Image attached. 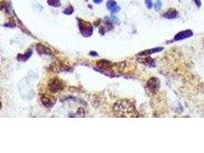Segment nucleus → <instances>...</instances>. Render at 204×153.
I'll return each mask as SVG.
<instances>
[{"mask_svg":"<svg viewBox=\"0 0 204 153\" xmlns=\"http://www.w3.org/2000/svg\"><path fill=\"white\" fill-rule=\"evenodd\" d=\"M93 2L96 4H99V3H101V2H103V0H93Z\"/></svg>","mask_w":204,"mask_h":153,"instance_id":"21","label":"nucleus"},{"mask_svg":"<svg viewBox=\"0 0 204 153\" xmlns=\"http://www.w3.org/2000/svg\"><path fill=\"white\" fill-rule=\"evenodd\" d=\"M90 55H93V56H97L98 55V54L96 53L95 51H91L90 53Z\"/></svg>","mask_w":204,"mask_h":153,"instance_id":"20","label":"nucleus"},{"mask_svg":"<svg viewBox=\"0 0 204 153\" xmlns=\"http://www.w3.org/2000/svg\"><path fill=\"white\" fill-rule=\"evenodd\" d=\"M36 50L39 54H52V51L47 46L42 44H38L36 45Z\"/></svg>","mask_w":204,"mask_h":153,"instance_id":"7","label":"nucleus"},{"mask_svg":"<svg viewBox=\"0 0 204 153\" xmlns=\"http://www.w3.org/2000/svg\"><path fill=\"white\" fill-rule=\"evenodd\" d=\"M160 87V81L159 80L156 78H151V79L148 80L147 83V87L149 91L152 93H156L158 91Z\"/></svg>","mask_w":204,"mask_h":153,"instance_id":"4","label":"nucleus"},{"mask_svg":"<svg viewBox=\"0 0 204 153\" xmlns=\"http://www.w3.org/2000/svg\"><path fill=\"white\" fill-rule=\"evenodd\" d=\"M41 101L43 105L47 108H51L56 103V98L48 95H42L41 96Z\"/></svg>","mask_w":204,"mask_h":153,"instance_id":"5","label":"nucleus"},{"mask_svg":"<svg viewBox=\"0 0 204 153\" xmlns=\"http://www.w3.org/2000/svg\"><path fill=\"white\" fill-rule=\"evenodd\" d=\"M73 12H74V8L72 6H69L68 8L65 9L64 11V13L66 15H71Z\"/></svg>","mask_w":204,"mask_h":153,"instance_id":"14","label":"nucleus"},{"mask_svg":"<svg viewBox=\"0 0 204 153\" xmlns=\"http://www.w3.org/2000/svg\"><path fill=\"white\" fill-rule=\"evenodd\" d=\"M140 62H142V64L145 65H148L151 67H155V61L151 59V57H145L143 60H140Z\"/></svg>","mask_w":204,"mask_h":153,"instance_id":"11","label":"nucleus"},{"mask_svg":"<svg viewBox=\"0 0 204 153\" xmlns=\"http://www.w3.org/2000/svg\"><path fill=\"white\" fill-rule=\"evenodd\" d=\"M178 16V12L177 10H175L174 9H170L167 12H165L164 14V17L166 19H173L177 18Z\"/></svg>","mask_w":204,"mask_h":153,"instance_id":"8","label":"nucleus"},{"mask_svg":"<svg viewBox=\"0 0 204 153\" xmlns=\"http://www.w3.org/2000/svg\"><path fill=\"white\" fill-rule=\"evenodd\" d=\"M145 3L148 9H151L153 6V3L152 2H151V0H145Z\"/></svg>","mask_w":204,"mask_h":153,"instance_id":"16","label":"nucleus"},{"mask_svg":"<svg viewBox=\"0 0 204 153\" xmlns=\"http://www.w3.org/2000/svg\"><path fill=\"white\" fill-rule=\"evenodd\" d=\"M5 26H6V27H9V28H12V27H15V24H12V23H7V24H5L4 25Z\"/></svg>","mask_w":204,"mask_h":153,"instance_id":"18","label":"nucleus"},{"mask_svg":"<svg viewBox=\"0 0 204 153\" xmlns=\"http://www.w3.org/2000/svg\"><path fill=\"white\" fill-rule=\"evenodd\" d=\"M31 55H32V50H31V49H28V50L25 52V54H19L17 59H18V61H26L27 60H28V58H29Z\"/></svg>","mask_w":204,"mask_h":153,"instance_id":"9","label":"nucleus"},{"mask_svg":"<svg viewBox=\"0 0 204 153\" xmlns=\"http://www.w3.org/2000/svg\"><path fill=\"white\" fill-rule=\"evenodd\" d=\"M164 48H152V49H150V50L148 51H142L141 53L138 54V55H148V54H155V53H158V52H161Z\"/></svg>","mask_w":204,"mask_h":153,"instance_id":"10","label":"nucleus"},{"mask_svg":"<svg viewBox=\"0 0 204 153\" xmlns=\"http://www.w3.org/2000/svg\"><path fill=\"white\" fill-rule=\"evenodd\" d=\"M114 112L118 116H124V117H131L136 116L135 108L128 100H119L116 103L113 107Z\"/></svg>","mask_w":204,"mask_h":153,"instance_id":"1","label":"nucleus"},{"mask_svg":"<svg viewBox=\"0 0 204 153\" xmlns=\"http://www.w3.org/2000/svg\"><path fill=\"white\" fill-rule=\"evenodd\" d=\"M78 25L81 34L85 37H90L93 32V27L92 24L82 19H78Z\"/></svg>","mask_w":204,"mask_h":153,"instance_id":"2","label":"nucleus"},{"mask_svg":"<svg viewBox=\"0 0 204 153\" xmlns=\"http://www.w3.org/2000/svg\"><path fill=\"white\" fill-rule=\"evenodd\" d=\"M161 6H162V4L160 1H157V2L155 3V5H154V7H155V9L156 10L160 9L161 8Z\"/></svg>","mask_w":204,"mask_h":153,"instance_id":"15","label":"nucleus"},{"mask_svg":"<svg viewBox=\"0 0 204 153\" xmlns=\"http://www.w3.org/2000/svg\"><path fill=\"white\" fill-rule=\"evenodd\" d=\"M116 6H117V3L115 2L114 0H109L106 3L107 9L110 10V11H112V9H114Z\"/></svg>","mask_w":204,"mask_h":153,"instance_id":"12","label":"nucleus"},{"mask_svg":"<svg viewBox=\"0 0 204 153\" xmlns=\"http://www.w3.org/2000/svg\"><path fill=\"white\" fill-rule=\"evenodd\" d=\"M64 83L62 80L57 79V78H54L51 80L48 83V88L50 91L52 93H57L63 91L64 88Z\"/></svg>","mask_w":204,"mask_h":153,"instance_id":"3","label":"nucleus"},{"mask_svg":"<svg viewBox=\"0 0 204 153\" xmlns=\"http://www.w3.org/2000/svg\"><path fill=\"white\" fill-rule=\"evenodd\" d=\"M48 4L53 7H59L61 6V1L60 0H48Z\"/></svg>","mask_w":204,"mask_h":153,"instance_id":"13","label":"nucleus"},{"mask_svg":"<svg viewBox=\"0 0 204 153\" xmlns=\"http://www.w3.org/2000/svg\"><path fill=\"white\" fill-rule=\"evenodd\" d=\"M193 35V31L191 30H186V31H180L179 33L177 34L174 37V41H180L184 40L185 38L191 37Z\"/></svg>","mask_w":204,"mask_h":153,"instance_id":"6","label":"nucleus"},{"mask_svg":"<svg viewBox=\"0 0 204 153\" xmlns=\"http://www.w3.org/2000/svg\"><path fill=\"white\" fill-rule=\"evenodd\" d=\"M119 11H120V7L119 6H117L116 8H115L114 9H112L111 12H113V13H116V12H119Z\"/></svg>","mask_w":204,"mask_h":153,"instance_id":"17","label":"nucleus"},{"mask_svg":"<svg viewBox=\"0 0 204 153\" xmlns=\"http://www.w3.org/2000/svg\"><path fill=\"white\" fill-rule=\"evenodd\" d=\"M195 3H196V5H197L198 7H200V6H201V2L200 0H194Z\"/></svg>","mask_w":204,"mask_h":153,"instance_id":"19","label":"nucleus"}]
</instances>
